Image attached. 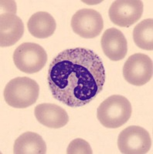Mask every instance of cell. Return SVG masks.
<instances>
[{"label": "cell", "instance_id": "obj_1", "mask_svg": "<svg viewBox=\"0 0 153 154\" xmlns=\"http://www.w3.org/2000/svg\"><path fill=\"white\" fill-rule=\"evenodd\" d=\"M49 88L53 98L71 107L88 104L102 91L105 70L101 59L86 48L67 49L49 64Z\"/></svg>", "mask_w": 153, "mask_h": 154}, {"label": "cell", "instance_id": "obj_2", "mask_svg": "<svg viewBox=\"0 0 153 154\" xmlns=\"http://www.w3.org/2000/svg\"><path fill=\"white\" fill-rule=\"evenodd\" d=\"M132 113V107L129 100L123 96L113 95L100 104L97 117L104 127L117 129L129 121Z\"/></svg>", "mask_w": 153, "mask_h": 154}, {"label": "cell", "instance_id": "obj_3", "mask_svg": "<svg viewBox=\"0 0 153 154\" xmlns=\"http://www.w3.org/2000/svg\"><path fill=\"white\" fill-rule=\"evenodd\" d=\"M39 95V85L29 77H16L9 81L4 89L6 103L17 109L27 108L34 104Z\"/></svg>", "mask_w": 153, "mask_h": 154}, {"label": "cell", "instance_id": "obj_4", "mask_svg": "<svg viewBox=\"0 0 153 154\" xmlns=\"http://www.w3.org/2000/svg\"><path fill=\"white\" fill-rule=\"evenodd\" d=\"M46 61L47 54L45 49L33 42L21 44L13 53L14 64L25 73L38 72L45 66Z\"/></svg>", "mask_w": 153, "mask_h": 154}, {"label": "cell", "instance_id": "obj_5", "mask_svg": "<svg viewBox=\"0 0 153 154\" xmlns=\"http://www.w3.org/2000/svg\"><path fill=\"white\" fill-rule=\"evenodd\" d=\"M120 152L124 154H145L151 147V139L144 128L131 126L120 133L118 139Z\"/></svg>", "mask_w": 153, "mask_h": 154}, {"label": "cell", "instance_id": "obj_6", "mask_svg": "<svg viewBox=\"0 0 153 154\" xmlns=\"http://www.w3.org/2000/svg\"><path fill=\"white\" fill-rule=\"evenodd\" d=\"M153 64L149 56L135 53L129 56L123 66L125 80L134 86H143L152 78Z\"/></svg>", "mask_w": 153, "mask_h": 154}, {"label": "cell", "instance_id": "obj_7", "mask_svg": "<svg viewBox=\"0 0 153 154\" xmlns=\"http://www.w3.org/2000/svg\"><path fill=\"white\" fill-rule=\"evenodd\" d=\"M73 31L82 38H93L98 36L104 28L101 15L92 9H80L71 19Z\"/></svg>", "mask_w": 153, "mask_h": 154}, {"label": "cell", "instance_id": "obj_8", "mask_svg": "<svg viewBox=\"0 0 153 154\" xmlns=\"http://www.w3.org/2000/svg\"><path fill=\"white\" fill-rule=\"evenodd\" d=\"M143 2L140 0H117L110 6L109 17L114 24L130 27L141 19Z\"/></svg>", "mask_w": 153, "mask_h": 154}, {"label": "cell", "instance_id": "obj_9", "mask_svg": "<svg viewBox=\"0 0 153 154\" xmlns=\"http://www.w3.org/2000/svg\"><path fill=\"white\" fill-rule=\"evenodd\" d=\"M24 25L22 19L12 12H3L0 16V46H13L23 36Z\"/></svg>", "mask_w": 153, "mask_h": 154}, {"label": "cell", "instance_id": "obj_10", "mask_svg": "<svg viewBox=\"0 0 153 154\" xmlns=\"http://www.w3.org/2000/svg\"><path fill=\"white\" fill-rule=\"evenodd\" d=\"M103 52L112 61H119L126 56L128 42L122 32L115 28L107 29L101 38Z\"/></svg>", "mask_w": 153, "mask_h": 154}, {"label": "cell", "instance_id": "obj_11", "mask_svg": "<svg viewBox=\"0 0 153 154\" xmlns=\"http://www.w3.org/2000/svg\"><path fill=\"white\" fill-rule=\"evenodd\" d=\"M34 114L40 123L52 129L63 127L69 121L65 109L56 104H39L35 107Z\"/></svg>", "mask_w": 153, "mask_h": 154}, {"label": "cell", "instance_id": "obj_12", "mask_svg": "<svg viewBox=\"0 0 153 154\" xmlns=\"http://www.w3.org/2000/svg\"><path fill=\"white\" fill-rule=\"evenodd\" d=\"M27 26L30 33L38 38H46L54 33L56 23L54 18L46 12H37L29 19Z\"/></svg>", "mask_w": 153, "mask_h": 154}, {"label": "cell", "instance_id": "obj_13", "mask_svg": "<svg viewBox=\"0 0 153 154\" xmlns=\"http://www.w3.org/2000/svg\"><path fill=\"white\" fill-rule=\"evenodd\" d=\"M13 152L15 154H45L46 143L39 134L27 132L16 140Z\"/></svg>", "mask_w": 153, "mask_h": 154}, {"label": "cell", "instance_id": "obj_14", "mask_svg": "<svg viewBox=\"0 0 153 154\" xmlns=\"http://www.w3.org/2000/svg\"><path fill=\"white\" fill-rule=\"evenodd\" d=\"M135 43L145 50L153 49V19H144L135 27L133 31Z\"/></svg>", "mask_w": 153, "mask_h": 154}, {"label": "cell", "instance_id": "obj_15", "mask_svg": "<svg viewBox=\"0 0 153 154\" xmlns=\"http://www.w3.org/2000/svg\"><path fill=\"white\" fill-rule=\"evenodd\" d=\"M67 154H92L91 147L86 140L75 139L69 144L67 149Z\"/></svg>", "mask_w": 153, "mask_h": 154}]
</instances>
